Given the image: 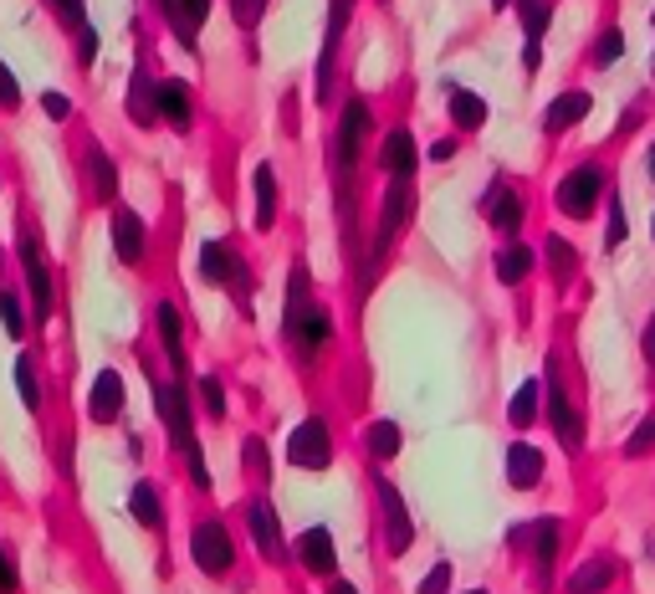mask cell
Segmentation results:
<instances>
[{"mask_svg":"<svg viewBox=\"0 0 655 594\" xmlns=\"http://www.w3.org/2000/svg\"><path fill=\"white\" fill-rule=\"evenodd\" d=\"M364 134H369V103L354 98L343 108V123H338V139H333V164H338V185H343V210H348V175H354V159L364 149Z\"/></svg>","mask_w":655,"mask_h":594,"instance_id":"obj_3","label":"cell"},{"mask_svg":"<svg viewBox=\"0 0 655 594\" xmlns=\"http://www.w3.org/2000/svg\"><path fill=\"white\" fill-rule=\"evenodd\" d=\"M287 461L302 466V472H323V466L333 461V436H328V420L323 415H308L287 436Z\"/></svg>","mask_w":655,"mask_h":594,"instance_id":"obj_4","label":"cell"},{"mask_svg":"<svg viewBox=\"0 0 655 594\" xmlns=\"http://www.w3.org/2000/svg\"><path fill=\"white\" fill-rule=\"evenodd\" d=\"M231 11H236V26H256L261 21V11H267V0H231Z\"/></svg>","mask_w":655,"mask_h":594,"instance_id":"obj_43","label":"cell"},{"mask_svg":"<svg viewBox=\"0 0 655 594\" xmlns=\"http://www.w3.org/2000/svg\"><path fill=\"white\" fill-rule=\"evenodd\" d=\"M471 594H487V589H471Z\"/></svg>","mask_w":655,"mask_h":594,"instance_id":"obj_56","label":"cell"},{"mask_svg":"<svg viewBox=\"0 0 655 594\" xmlns=\"http://www.w3.org/2000/svg\"><path fill=\"white\" fill-rule=\"evenodd\" d=\"M451 589V564H435L425 579H420V594H446Z\"/></svg>","mask_w":655,"mask_h":594,"instance_id":"obj_46","label":"cell"},{"mask_svg":"<svg viewBox=\"0 0 655 594\" xmlns=\"http://www.w3.org/2000/svg\"><path fill=\"white\" fill-rule=\"evenodd\" d=\"M538 379H528V385H522L517 395H512V405H507V420H512V426L522 431V426H533V415H538Z\"/></svg>","mask_w":655,"mask_h":594,"instance_id":"obj_31","label":"cell"},{"mask_svg":"<svg viewBox=\"0 0 655 594\" xmlns=\"http://www.w3.org/2000/svg\"><path fill=\"white\" fill-rule=\"evenodd\" d=\"M87 410H93L98 426H113V420L123 415V374L118 369H103L93 379V405H87Z\"/></svg>","mask_w":655,"mask_h":594,"instance_id":"obj_14","label":"cell"},{"mask_svg":"<svg viewBox=\"0 0 655 594\" xmlns=\"http://www.w3.org/2000/svg\"><path fill=\"white\" fill-rule=\"evenodd\" d=\"M528 272H533V251L512 241V246L502 251V257H497V277H502V282L512 287V282H522V277H528Z\"/></svg>","mask_w":655,"mask_h":594,"instance_id":"obj_30","label":"cell"},{"mask_svg":"<svg viewBox=\"0 0 655 594\" xmlns=\"http://www.w3.org/2000/svg\"><path fill=\"white\" fill-rule=\"evenodd\" d=\"M645 359H650V369H655V318L645 323Z\"/></svg>","mask_w":655,"mask_h":594,"instance_id":"obj_51","label":"cell"},{"mask_svg":"<svg viewBox=\"0 0 655 594\" xmlns=\"http://www.w3.org/2000/svg\"><path fill=\"white\" fill-rule=\"evenodd\" d=\"M77 57H82V67H87V62L98 57V31H93V26L82 31V41H77Z\"/></svg>","mask_w":655,"mask_h":594,"instance_id":"obj_49","label":"cell"},{"mask_svg":"<svg viewBox=\"0 0 655 594\" xmlns=\"http://www.w3.org/2000/svg\"><path fill=\"white\" fill-rule=\"evenodd\" d=\"M650 180H655V149H650Z\"/></svg>","mask_w":655,"mask_h":594,"instance_id":"obj_54","label":"cell"},{"mask_svg":"<svg viewBox=\"0 0 655 594\" xmlns=\"http://www.w3.org/2000/svg\"><path fill=\"white\" fill-rule=\"evenodd\" d=\"M16 584H21V574H16V559H11V548L0 543V594H16Z\"/></svg>","mask_w":655,"mask_h":594,"instance_id":"obj_45","label":"cell"},{"mask_svg":"<svg viewBox=\"0 0 655 594\" xmlns=\"http://www.w3.org/2000/svg\"><path fill=\"white\" fill-rule=\"evenodd\" d=\"M128 507H134L139 528H159V523H164V513H159V497H154V487H149V482H139L134 492H128Z\"/></svg>","mask_w":655,"mask_h":594,"instance_id":"obj_32","label":"cell"},{"mask_svg":"<svg viewBox=\"0 0 655 594\" xmlns=\"http://www.w3.org/2000/svg\"><path fill=\"white\" fill-rule=\"evenodd\" d=\"M87 169H93V195L98 200H113L118 195V169L103 149H87Z\"/></svg>","mask_w":655,"mask_h":594,"instance_id":"obj_29","label":"cell"},{"mask_svg":"<svg viewBox=\"0 0 655 594\" xmlns=\"http://www.w3.org/2000/svg\"><path fill=\"white\" fill-rule=\"evenodd\" d=\"M548 267H553V277H558V282H569V277L579 272V251H574L569 241H563V236H553V241H548Z\"/></svg>","mask_w":655,"mask_h":594,"instance_id":"obj_34","label":"cell"},{"mask_svg":"<svg viewBox=\"0 0 655 594\" xmlns=\"http://www.w3.org/2000/svg\"><path fill=\"white\" fill-rule=\"evenodd\" d=\"M159 118L169 123V129H180V134L195 123V113H190V88H185L180 77H164V82H159Z\"/></svg>","mask_w":655,"mask_h":594,"instance_id":"obj_16","label":"cell"},{"mask_svg":"<svg viewBox=\"0 0 655 594\" xmlns=\"http://www.w3.org/2000/svg\"><path fill=\"white\" fill-rule=\"evenodd\" d=\"M185 16H190V21L200 26V21L210 16V0H185Z\"/></svg>","mask_w":655,"mask_h":594,"instance_id":"obj_50","label":"cell"},{"mask_svg":"<svg viewBox=\"0 0 655 594\" xmlns=\"http://www.w3.org/2000/svg\"><path fill=\"white\" fill-rule=\"evenodd\" d=\"M241 461H251V466H256V477H267V446H261L256 436L241 446Z\"/></svg>","mask_w":655,"mask_h":594,"instance_id":"obj_47","label":"cell"},{"mask_svg":"<svg viewBox=\"0 0 655 594\" xmlns=\"http://www.w3.org/2000/svg\"><path fill=\"white\" fill-rule=\"evenodd\" d=\"M47 6L57 11V21H62L67 31H87V26H93V21H87V6H82V0H47Z\"/></svg>","mask_w":655,"mask_h":594,"instance_id":"obj_36","label":"cell"},{"mask_svg":"<svg viewBox=\"0 0 655 594\" xmlns=\"http://www.w3.org/2000/svg\"><path fill=\"white\" fill-rule=\"evenodd\" d=\"M231 277H236V257H231L221 241H205V246H200V282L226 287Z\"/></svg>","mask_w":655,"mask_h":594,"instance_id":"obj_24","label":"cell"},{"mask_svg":"<svg viewBox=\"0 0 655 594\" xmlns=\"http://www.w3.org/2000/svg\"><path fill=\"white\" fill-rule=\"evenodd\" d=\"M589 108H594V103H589V93H563V98H553V103H548V118H543V123H548V134L574 129V123H579Z\"/></svg>","mask_w":655,"mask_h":594,"instance_id":"obj_25","label":"cell"},{"mask_svg":"<svg viewBox=\"0 0 655 594\" xmlns=\"http://www.w3.org/2000/svg\"><path fill=\"white\" fill-rule=\"evenodd\" d=\"M630 236V226H625V205H620V195H609V231H604V246H620Z\"/></svg>","mask_w":655,"mask_h":594,"instance_id":"obj_40","label":"cell"},{"mask_svg":"<svg viewBox=\"0 0 655 594\" xmlns=\"http://www.w3.org/2000/svg\"><path fill=\"white\" fill-rule=\"evenodd\" d=\"M190 554H195L200 574H226L231 559H236V543H231L226 523H215V518L195 523V533H190Z\"/></svg>","mask_w":655,"mask_h":594,"instance_id":"obj_6","label":"cell"},{"mask_svg":"<svg viewBox=\"0 0 655 594\" xmlns=\"http://www.w3.org/2000/svg\"><path fill=\"white\" fill-rule=\"evenodd\" d=\"M41 108H47V118H52V123H62V118H67V113H72V108H67V98H62V93H47V98H41Z\"/></svg>","mask_w":655,"mask_h":594,"instance_id":"obj_48","label":"cell"},{"mask_svg":"<svg viewBox=\"0 0 655 594\" xmlns=\"http://www.w3.org/2000/svg\"><path fill=\"white\" fill-rule=\"evenodd\" d=\"M650 451H655V415H650L645 426H640V431L625 441V456H650Z\"/></svg>","mask_w":655,"mask_h":594,"instance_id":"obj_42","label":"cell"},{"mask_svg":"<svg viewBox=\"0 0 655 594\" xmlns=\"http://www.w3.org/2000/svg\"><path fill=\"white\" fill-rule=\"evenodd\" d=\"M200 400H205V415H210V420L226 415V395H221V379H215V374L200 379Z\"/></svg>","mask_w":655,"mask_h":594,"instance_id":"obj_38","label":"cell"},{"mask_svg":"<svg viewBox=\"0 0 655 594\" xmlns=\"http://www.w3.org/2000/svg\"><path fill=\"white\" fill-rule=\"evenodd\" d=\"M16 390H21V405L36 415V410H41V390H36V374H31L26 359H16Z\"/></svg>","mask_w":655,"mask_h":594,"instance_id":"obj_37","label":"cell"},{"mask_svg":"<svg viewBox=\"0 0 655 594\" xmlns=\"http://www.w3.org/2000/svg\"><path fill=\"white\" fill-rule=\"evenodd\" d=\"M297 559L308 574H333L338 569V548H333V533L328 528H308L297 538Z\"/></svg>","mask_w":655,"mask_h":594,"instance_id":"obj_12","label":"cell"},{"mask_svg":"<svg viewBox=\"0 0 655 594\" xmlns=\"http://www.w3.org/2000/svg\"><path fill=\"white\" fill-rule=\"evenodd\" d=\"M456 154V144L451 139H441V144H430V159H451Z\"/></svg>","mask_w":655,"mask_h":594,"instance_id":"obj_52","label":"cell"},{"mask_svg":"<svg viewBox=\"0 0 655 594\" xmlns=\"http://www.w3.org/2000/svg\"><path fill=\"white\" fill-rule=\"evenodd\" d=\"M451 118L461 123V129H482V123H487V103L476 98V93H466V88H451Z\"/></svg>","mask_w":655,"mask_h":594,"instance_id":"obj_28","label":"cell"},{"mask_svg":"<svg viewBox=\"0 0 655 594\" xmlns=\"http://www.w3.org/2000/svg\"><path fill=\"white\" fill-rule=\"evenodd\" d=\"M0 323H6L11 338L26 333V318H21V303H16V292H0Z\"/></svg>","mask_w":655,"mask_h":594,"instance_id":"obj_39","label":"cell"},{"mask_svg":"<svg viewBox=\"0 0 655 594\" xmlns=\"http://www.w3.org/2000/svg\"><path fill=\"white\" fill-rule=\"evenodd\" d=\"M282 333L297 344L302 359H313V354L328 344V338H333V318H328V308L308 303V277H302V267H297L292 282H287V323H282Z\"/></svg>","mask_w":655,"mask_h":594,"instance_id":"obj_1","label":"cell"},{"mask_svg":"<svg viewBox=\"0 0 655 594\" xmlns=\"http://www.w3.org/2000/svg\"><path fill=\"white\" fill-rule=\"evenodd\" d=\"M154 410H159V420L169 426L174 451H185V456H190V477H195V487H210V466H205V456L195 451V420H190V400H185V390H180V385H159V390H154Z\"/></svg>","mask_w":655,"mask_h":594,"instance_id":"obj_2","label":"cell"},{"mask_svg":"<svg viewBox=\"0 0 655 594\" xmlns=\"http://www.w3.org/2000/svg\"><path fill=\"white\" fill-rule=\"evenodd\" d=\"M620 52H625V36H620V31H604V36H599V52H594V67H615Z\"/></svg>","mask_w":655,"mask_h":594,"instance_id":"obj_41","label":"cell"},{"mask_svg":"<svg viewBox=\"0 0 655 594\" xmlns=\"http://www.w3.org/2000/svg\"><path fill=\"white\" fill-rule=\"evenodd\" d=\"M548 415H553V431H558L563 451H579V446H584V420L574 415L569 395H563V385H558V369H553V359H548Z\"/></svg>","mask_w":655,"mask_h":594,"instance_id":"obj_8","label":"cell"},{"mask_svg":"<svg viewBox=\"0 0 655 594\" xmlns=\"http://www.w3.org/2000/svg\"><path fill=\"white\" fill-rule=\"evenodd\" d=\"M410 205H415V195H410V180H389V190H384V210H379V241H374L369 272L384 262V251L395 246V236H400V226H405V216H410Z\"/></svg>","mask_w":655,"mask_h":594,"instance_id":"obj_7","label":"cell"},{"mask_svg":"<svg viewBox=\"0 0 655 594\" xmlns=\"http://www.w3.org/2000/svg\"><path fill=\"white\" fill-rule=\"evenodd\" d=\"M154 108H159V88H149V77L134 72V82H128V113H134L139 129H149V123H154Z\"/></svg>","mask_w":655,"mask_h":594,"instance_id":"obj_27","label":"cell"},{"mask_svg":"<svg viewBox=\"0 0 655 594\" xmlns=\"http://www.w3.org/2000/svg\"><path fill=\"white\" fill-rule=\"evenodd\" d=\"M348 11H354V0H333V11H328V36H323V57H318V98H328V82H333V57H338V41H343Z\"/></svg>","mask_w":655,"mask_h":594,"instance_id":"obj_11","label":"cell"},{"mask_svg":"<svg viewBox=\"0 0 655 594\" xmlns=\"http://www.w3.org/2000/svg\"><path fill=\"white\" fill-rule=\"evenodd\" d=\"M154 6L169 16V26H174V36H180V47H195V21L185 16V0H154Z\"/></svg>","mask_w":655,"mask_h":594,"instance_id":"obj_35","label":"cell"},{"mask_svg":"<svg viewBox=\"0 0 655 594\" xmlns=\"http://www.w3.org/2000/svg\"><path fill=\"white\" fill-rule=\"evenodd\" d=\"M609 584H615V559H589L584 569H574L569 594H604Z\"/></svg>","mask_w":655,"mask_h":594,"instance_id":"obj_26","label":"cell"},{"mask_svg":"<svg viewBox=\"0 0 655 594\" xmlns=\"http://www.w3.org/2000/svg\"><path fill=\"white\" fill-rule=\"evenodd\" d=\"M482 210L492 216V226H497V231H517V226H522V200H517L507 185H492V190H487V200H482Z\"/></svg>","mask_w":655,"mask_h":594,"instance_id":"obj_23","label":"cell"},{"mask_svg":"<svg viewBox=\"0 0 655 594\" xmlns=\"http://www.w3.org/2000/svg\"><path fill=\"white\" fill-rule=\"evenodd\" d=\"M599 195H604V169L599 164H579L558 185V210H563V216H574V221H584V216H594Z\"/></svg>","mask_w":655,"mask_h":594,"instance_id":"obj_5","label":"cell"},{"mask_svg":"<svg viewBox=\"0 0 655 594\" xmlns=\"http://www.w3.org/2000/svg\"><path fill=\"white\" fill-rule=\"evenodd\" d=\"M512 543H533V554H538V574L548 579L553 559H558V518H538L533 528H517Z\"/></svg>","mask_w":655,"mask_h":594,"instance_id":"obj_17","label":"cell"},{"mask_svg":"<svg viewBox=\"0 0 655 594\" xmlns=\"http://www.w3.org/2000/svg\"><path fill=\"white\" fill-rule=\"evenodd\" d=\"M0 108H21V82L11 77L6 62H0Z\"/></svg>","mask_w":655,"mask_h":594,"instance_id":"obj_44","label":"cell"},{"mask_svg":"<svg viewBox=\"0 0 655 594\" xmlns=\"http://www.w3.org/2000/svg\"><path fill=\"white\" fill-rule=\"evenodd\" d=\"M113 251L134 267V262H144V221H139V210H113Z\"/></svg>","mask_w":655,"mask_h":594,"instance_id":"obj_13","label":"cell"},{"mask_svg":"<svg viewBox=\"0 0 655 594\" xmlns=\"http://www.w3.org/2000/svg\"><path fill=\"white\" fill-rule=\"evenodd\" d=\"M154 323H159V338H164V354L174 369H185V328H180V308L174 303H159L154 308Z\"/></svg>","mask_w":655,"mask_h":594,"instance_id":"obj_22","label":"cell"},{"mask_svg":"<svg viewBox=\"0 0 655 594\" xmlns=\"http://www.w3.org/2000/svg\"><path fill=\"white\" fill-rule=\"evenodd\" d=\"M492 6H497V11H502V6H507V0H492Z\"/></svg>","mask_w":655,"mask_h":594,"instance_id":"obj_55","label":"cell"},{"mask_svg":"<svg viewBox=\"0 0 655 594\" xmlns=\"http://www.w3.org/2000/svg\"><path fill=\"white\" fill-rule=\"evenodd\" d=\"M538 477H543V451L528 446V441H512V451H507V482L517 492H533Z\"/></svg>","mask_w":655,"mask_h":594,"instance_id":"obj_15","label":"cell"},{"mask_svg":"<svg viewBox=\"0 0 655 594\" xmlns=\"http://www.w3.org/2000/svg\"><path fill=\"white\" fill-rule=\"evenodd\" d=\"M246 518H251V533H256V543H261V554H267V559H282V528H277L272 502L256 497V502L246 507Z\"/></svg>","mask_w":655,"mask_h":594,"instance_id":"obj_18","label":"cell"},{"mask_svg":"<svg viewBox=\"0 0 655 594\" xmlns=\"http://www.w3.org/2000/svg\"><path fill=\"white\" fill-rule=\"evenodd\" d=\"M328 594H359V589H354V584H343V579H333V584H328Z\"/></svg>","mask_w":655,"mask_h":594,"instance_id":"obj_53","label":"cell"},{"mask_svg":"<svg viewBox=\"0 0 655 594\" xmlns=\"http://www.w3.org/2000/svg\"><path fill=\"white\" fill-rule=\"evenodd\" d=\"M21 267H26V287H31V308H36L41 323H47V313H52V277H47V257H41V246H36L31 231L21 236Z\"/></svg>","mask_w":655,"mask_h":594,"instance_id":"obj_9","label":"cell"},{"mask_svg":"<svg viewBox=\"0 0 655 594\" xmlns=\"http://www.w3.org/2000/svg\"><path fill=\"white\" fill-rule=\"evenodd\" d=\"M379 164H384L395 180H410V175H415V139H410V129H395V134L384 139Z\"/></svg>","mask_w":655,"mask_h":594,"instance_id":"obj_19","label":"cell"},{"mask_svg":"<svg viewBox=\"0 0 655 594\" xmlns=\"http://www.w3.org/2000/svg\"><path fill=\"white\" fill-rule=\"evenodd\" d=\"M251 185H256V231H272V221H277V169L256 164Z\"/></svg>","mask_w":655,"mask_h":594,"instance_id":"obj_21","label":"cell"},{"mask_svg":"<svg viewBox=\"0 0 655 594\" xmlns=\"http://www.w3.org/2000/svg\"><path fill=\"white\" fill-rule=\"evenodd\" d=\"M364 446H369L379 461H389V456L400 451V426H395V420H374L369 436H364Z\"/></svg>","mask_w":655,"mask_h":594,"instance_id":"obj_33","label":"cell"},{"mask_svg":"<svg viewBox=\"0 0 655 594\" xmlns=\"http://www.w3.org/2000/svg\"><path fill=\"white\" fill-rule=\"evenodd\" d=\"M517 11H522V31H528V52H522V62H528V72H538V62H543L538 41L548 31V6H543V0H517Z\"/></svg>","mask_w":655,"mask_h":594,"instance_id":"obj_20","label":"cell"},{"mask_svg":"<svg viewBox=\"0 0 655 594\" xmlns=\"http://www.w3.org/2000/svg\"><path fill=\"white\" fill-rule=\"evenodd\" d=\"M379 487V502H384V528H389V554H405V548L415 543V528H410V513H405V497L389 487L384 477L374 482Z\"/></svg>","mask_w":655,"mask_h":594,"instance_id":"obj_10","label":"cell"}]
</instances>
